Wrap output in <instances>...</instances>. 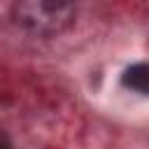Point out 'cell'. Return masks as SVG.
I'll return each instance as SVG.
<instances>
[{
	"instance_id": "6da1fadb",
	"label": "cell",
	"mask_w": 149,
	"mask_h": 149,
	"mask_svg": "<svg viewBox=\"0 0 149 149\" xmlns=\"http://www.w3.org/2000/svg\"><path fill=\"white\" fill-rule=\"evenodd\" d=\"M74 14H77L74 5L58 0H26L12 7L14 21L23 30L42 37H51L68 30L74 23Z\"/></svg>"
},
{
	"instance_id": "7a4b0ae2",
	"label": "cell",
	"mask_w": 149,
	"mask_h": 149,
	"mask_svg": "<svg viewBox=\"0 0 149 149\" xmlns=\"http://www.w3.org/2000/svg\"><path fill=\"white\" fill-rule=\"evenodd\" d=\"M121 81H123L126 88H130L135 93H142V95H149V65L147 63L130 65L121 74Z\"/></svg>"
},
{
	"instance_id": "3957f363",
	"label": "cell",
	"mask_w": 149,
	"mask_h": 149,
	"mask_svg": "<svg viewBox=\"0 0 149 149\" xmlns=\"http://www.w3.org/2000/svg\"><path fill=\"white\" fill-rule=\"evenodd\" d=\"M0 149H12V142H9V137L0 130Z\"/></svg>"
}]
</instances>
